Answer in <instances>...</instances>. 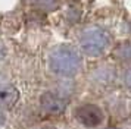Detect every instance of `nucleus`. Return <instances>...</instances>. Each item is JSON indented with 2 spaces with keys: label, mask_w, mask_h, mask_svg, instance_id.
<instances>
[{
  "label": "nucleus",
  "mask_w": 131,
  "mask_h": 129,
  "mask_svg": "<svg viewBox=\"0 0 131 129\" xmlns=\"http://www.w3.org/2000/svg\"><path fill=\"white\" fill-rule=\"evenodd\" d=\"M18 98V93L16 89L9 85H5V87H0V107L3 109H10L15 101Z\"/></svg>",
  "instance_id": "f257e3e1"
},
{
  "label": "nucleus",
  "mask_w": 131,
  "mask_h": 129,
  "mask_svg": "<svg viewBox=\"0 0 131 129\" xmlns=\"http://www.w3.org/2000/svg\"><path fill=\"white\" fill-rule=\"evenodd\" d=\"M2 120H3V117H2V114H0V123H2Z\"/></svg>",
  "instance_id": "f03ea898"
},
{
  "label": "nucleus",
  "mask_w": 131,
  "mask_h": 129,
  "mask_svg": "<svg viewBox=\"0 0 131 129\" xmlns=\"http://www.w3.org/2000/svg\"><path fill=\"white\" fill-rule=\"evenodd\" d=\"M43 129H53V128H43Z\"/></svg>",
  "instance_id": "7ed1b4c3"
}]
</instances>
